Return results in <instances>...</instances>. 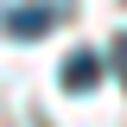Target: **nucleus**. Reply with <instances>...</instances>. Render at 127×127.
Listing matches in <instances>:
<instances>
[{"label":"nucleus","mask_w":127,"mask_h":127,"mask_svg":"<svg viewBox=\"0 0 127 127\" xmlns=\"http://www.w3.org/2000/svg\"><path fill=\"white\" fill-rule=\"evenodd\" d=\"M95 76H102V57H95V51H70V64H64V89L83 95V89H95Z\"/></svg>","instance_id":"f03ea898"},{"label":"nucleus","mask_w":127,"mask_h":127,"mask_svg":"<svg viewBox=\"0 0 127 127\" xmlns=\"http://www.w3.org/2000/svg\"><path fill=\"white\" fill-rule=\"evenodd\" d=\"M114 76L127 83V32H121V38H114Z\"/></svg>","instance_id":"7ed1b4c3"},{"label":"nucleus","mask_w":127,"mask_h":127,"mask_svg":"<svg viewBox=\"0 0 127 127\" xmlns=\"http://www.w3.org/2000/svg\"><path fill=\"white\" fill-rule=\"evenodd\" d=\"M51 26H57V6H45V0H26V6H13V13L0 19L6 38H45Z\"/></svg>","instance_id":"f257e3e1"}]
</instances>
